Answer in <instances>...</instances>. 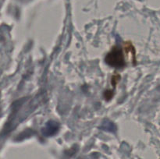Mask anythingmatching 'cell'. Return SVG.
I'll return each mask as SVG.
<instances>
[{
    "label": "cell",
    "mask_w": 160,
    "mask_h": 159,
    "mask_svg": "<svg viewBox=\"0 0 160 159\" xmlns=\"http://www.w3.org/2000/svg\"><path fill=\"white\" fill-rule=\"evenodd\" d=\"M106 62L114 68H123L125 66V58L121 48L114 46L110 51L106 55Z\"/></svg>",
    "instance_id": "1"
},
{
    "label": "cell",
    "mask_w": 160,
    "mask_h": 159,
    "mask_svg": "<svg viewBox=\"0 0 160 159\" xmlns=\"http://www.w3.org/2000/svg\"><path fill=\"white\" fill-rule=\"evenodd\" d=\"M59 123L57 122L51 120V121L47 122L45 126L42 129V132L45 137H52V136L55 135L59 131Z\"/></svg>",
    "instance_id": "2"
}]
</instances>
